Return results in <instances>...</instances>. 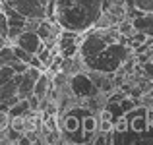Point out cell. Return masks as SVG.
I'll return each mask as SVG.
<instances>
[{"label":"cell","mask_w":153,"mask_h":145,"mask_svg":"<svg viewBox=\"0 0 153 145\" xmlns=\"http://www.w3.org/2000/svg\"><path fill=\"white\" fill-rule=\"evenodd\" d=\"M105 0H51L49 12L60 29L83 33L95 25Z\"/></svg>","instance_id":"1"},{"label":"cell","mask_w":153,"mask_h":145,"mask_svg":"<svg viewBox=\"0 0 153 145\" xmlns=\"http://www.w3.org/2000/svg\"><path fill=\"white\" fill-rule=\"evenodd\" d=\"M130 54H134V50L128 47L126 39H116V41H111L95 56L87 70H97V72H103V74H114L126 62V58Z\"/></svg>","instance_id":"2"},{"label":"cell","mask_w":153,"mask_h":145,"mask_svg":"<svg viewBox=\"0 0 153 145\" xmlns=\"http://www.w3.org/2000/svg\"><path fill=\"white\" fill-rule=\"evenodd\" d=\"M8 4L25 19H43L49 14L51 0H10Z\"/></svg>","instance_id":"3"},{"label":"cell","mask_w":153,"mask_h":145,"mask_svg":"<svg viewBox=\"0 0 153 145\" xmlns=\"http://www.w3.org/2000/svg\"><path fill=\"white\" fill-rule=\"evenodd\" d=\"M68 87H70L72 95L78 101H83V99H87V97L99 93L85 70H79V72H76V74H72L70 78H68Z\"/></svg>","instance_id":"4"},{"label":"cell","mask_w":153,"mask_h":145,"mask_svg":"<svg viewBox=\"0 0 153 145\" xmlns=\"http://www.w3.org/2000/svg\"><path fill=\"white\" fill-rule=\"evenodd\" d=\"M35 33L43 39L49 48H56V39H58V33H60V25L56 21H51V19L43 18L39 19L37 27H35Z\"/></svg>","instance_id":"5"},{"label":"cell","mask_w":153,"mask_h":145,"mask_svg":"<svg viewBox=\"0 0 153 145\" xmlns=\"http://www.w3.org/2000/svg\"><path fill=\"white\" fill-rule=\"evenodd\" d=\"M12 43H14V45H18V47H22L23 50L29 52V54H37V52L41 50L43 47H45L43 39L39 37V35L35 33L33 29H23Z\"/></svg>","instance_id":"6"},{"label":"cell","mask_w":153,"mask_h":145,"mask_svg":"<svg viewBox=\"0 0 153 145\" xmlns=\"http://www.w3.org/2000/svg\"><path fill=\"white\" fill-rule=\"evenodd\" d=\"M130 21H132L134 31L143 33L146 37H153V14H151V12H143V14L132 18Z\"/></svg>","instance_id":"7"},{"label":"cell","mask_w":153,"mask_h":145,"mask_svg":"<svg viewBox=\"0 0 153 145\" xmlns=\"http://www.w3.org/2000/svg\"><path fill=\"white\" fill-rule=\"evenodd\" d=\"M51 74H47L45 70L41 72V75L37 78V81H35V85H33V95L35 97H39V99H47V95H49V91H51Z\"/></svg>","instance_id":"8"},{"label":"cell","mask_w":153,"mask_h":145,"mask_svg":"<svg viewBox=\"0 0 153 145\" xmlns=\"http://www.w3.org/2000/svg\"><path fill=\"white\" fill-rule=\"evenodd\" d=\"M8 114H10V118H14V116H27L29 114V103H27V99H18L8 108Z\"/></svg>","instance_id":"9"},{"label":"cell","mask_w":153,"mask_h":145,"mask_svg":"<svg viewBox=\"0 0 153 145\" xmlns=\"http://www.w3.org/2000/svg\"><path fill=\"white\" fill-rule=\"evenodd\" d=\"M0 60H2L4 64H12L16 60V54H14V50H12V43H4V45L0 47Z\"/></svg>","instance_id":"10"},{"label":"cell","mask_w":153,"mask_h":145,"mask_svg":"<svg viewBox=\"0 0 153 145\" xmlns=\"http://www.w3.org/2000/svg\"><path fill=\"white\" fill-rule=\"evenodd\" d=\"M14 78V70H12L10 64H2L0 66V85H4L6 81H10V79Z\"/></svg>","instance_id":"11"},{"label":"cell","mask_w":153,"mask_h":145,"mask_svg":"<svg viewBox=\"0 0 153 145\" xmlns=\"http://www.w3.org/2000/svg\"><path fill=\"white\" fill-rule=\"evenodd\" d=\"M134 6L142 12H151L153 14V0H134Z\"/></svg>","instance_id":"12"},{"label":"cell","mask_w":153,"mask_h":145,"mask_svg":"<svg viewBox=\"0 0 153 145\" xmlns=\"http://www.w3.org/2000/svg\"><path fill=\"white\" fill-rule=\"evenodd\" d=\"M10 66H12V70H14V74H23V72L27 70V66H29V64L23 62V60H19V58H16Z\"/></svg>","instance_id":"13"},{"label":"cell","mask_w":153,"mask_h":145,"mask_svg":"<svg viewBox=\"0 0 153 145\" xmlns=\"http://www.w3.org/2000/svg\"><path fill=\"white\" fill-rule=\"evenodd\" d=\"M0 37L6 39L8 37V19H6V14L0 10ZM8 41V39H6Z\"/></svg>","instance_id":"14"},{"label":"cell","mask_w":153,"mask_h":145,"mask_svg":"<svg viewBox=\"0 0 153 145\" xmlns=\"http://www.w3.org/2000/svg\"><path fill=\"white\" fill-rule=\"evenodd\" d=\"M8 126H10V114H8V110L0 108V132H4Z\"/></svg>","instance_id":"15"},{"label":"cell","mask_w":153,"mask_h":145,"mask_svg":"<svg viewBox=\"0 0 153 145\" xmlns=\"http://www.w3.org/2000/svg\"><path fill=\"white\" fill-rule=\"evenodd\" d=\"M4 43H8V41H6V39H2V37H0V47H2Z\"/></svg>","instance_id":"16"},{"label":"cell","mask_w":153,"mask_h":145,"mask_svg":"<svg viewBox=\"0 0 153 145\" xmlns=\"http://www.w3.org/2000/svg\"><path fill=\"white\" fill-rule=\"evenodd\" d=\"M149 62L153 64V52H149Z\"/></svg>","instance_id":"17"},{"label":"cell","mask_w":153,"mask_h":145,"mask_svg":"<svg viewBox=\"0 0 153 145\" xmlns=\"http://www.w3.org/2000/svg\"><path fill=\"white\" fill-rule=\"evenodd\" d=\"M6 2H10V0H6Z\"/></svg>","instance_id":"18"},{"label":"cell","mask_w":153,"mask_h":145,"mask_svg":"<svg viewBox=\"0 0 153 145\" xmlns=\"http://www.w3.org/2000/svg\"><path fill=\"white\" fill-rule=\"evenodd\" d=\"M0 2H2V0H0Z\"/></svg>","instance_id":"19"}]
</instances>
